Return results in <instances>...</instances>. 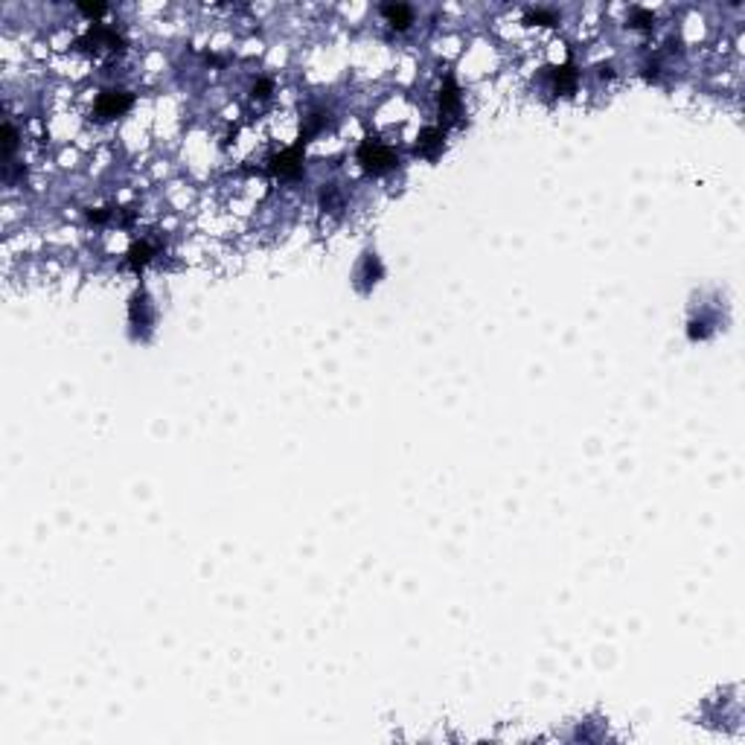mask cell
Listing matches in <instances>:
<instances>
[{"instance_id":"obj_7","label":"cell","mask_w":745,"mask_h":745,"mask_svg":"<svg viewBox=\"0 0 745 745\" xmlns=\"http://www.w3.org/2000/svg\"><path fill=\"white\" fill-rule=\"evenodd\" d=\"M149 260H152V245L149 242H134L131 251H128V265L134 268V271H140V268H146Z\"/></svg>"},{"instance_id":"obj_1","label":"cell","mask_w":745,"mask_h":745,"mask_svg":"<svg viewBox=\"0 0 745 745\" xmlns=\"http://www.w3.org/2000/svg\"><path fill=\"white\" fill-rule=\"evenodd\" d=\"M358 161L367 166L370 172L382 175V172H387V169H393V166L399 163V157H396V152L390 149V146H385V143H378V140H364V143L358 146Z\"/></svg>"},{"instance_id":"obj_2","label":"cell","mask_w":745,"mask_h":745,"mask_svg":"<svg viewBox=\"0 0 745 745\" xmlns=\"http://www.w3.org/2000/svg\"><path fill=\"white\" fill-rule=\"evenodd\" d=\"M131 102H134V96L128 91H105V93H100V100H96L93 114L100 119H111V117L126 114Z\"/></svg>"},{"instance_id":"obj_4","label":"cell","mask_w":745,"mask_h":745,"mask_svg":"<svg viewBox=\"0 0 745 745\" xmlns=\"http://www.w3.org/2000/svg\"><path fill=\"white\" fill-rule=\"evenodd\" d=\"M443 137L446 134L439 131L437 126H428L420 131V143H417V152H422L425 157H434L439 149H443Z\"/></svg>"},{"instance_id":"obj_6","label":"cell","mask_w":745,"mask_h":745,"mask_svg":"<svg viewBox=\"0 0 745 745\" xmlns=\"http://www.w3.org/2000/svg\"><path fill=\"white\" fill-rule=\"evenodd\" d=\"M382 15L390 21V27L405 30L408 23H411V18H413V12H411V6H405V3H387V6H382Z\"/></svg>"},{"instance_id":"obj_3","label":"cell","mask_w":745,"mask_h":745,"mask_svg":"<svg viewBox=\"0 0 745 745\" xmlns=\"http://www.w3.org/2000/svg\"><path fill=\"white\" fill-rule=\"evenodd\" d=\"M303 143H306V140L300 137L297 146H291V149H283L279 154L271 157V172H274V175H279V178H295V175H300V169H303V157H300Z\"/></svg>"},{"instance_id":"obj_8","label":"cell","mask_w":745,"mask_h":745,"mask_svg":"<svg viewBox=\"0 0 745 745\" xmlns=\"http://www.w3.org/2000/svg\"><path fill=\"white\" fill-rule=\"evenodd\" d=\"M551 76H553V84H556L559 91H571L573 84H577V70H573V65L553 67V70H551Z\"/></svg>"},{"instance_id":"obj_5","label":"cell","mask_w":745,"mask_h":745,"mask_svg":"<svg viewBox=\"0 0 745 745\" xmlns=\"http://www.w3.org/2000/svg\"><path fill=\"white\" fill-rule=\"evenodd\" d=\"M439 108H443V114H457L460 111V91H457V84L455 79H446L443 84V91H439Z\"/></svg>"},{"instance_id":"obj_9","label":"cell","mask_w":745,"mask_h":745,"mask_svg":"<svg viewBox=\"0 0 745 745\" xmlns=\"http://www.w3.org/2000/svg\"><path fill=\"white\" fill-rule=\"evenodd\" d=\"M79 9H82V12H88V15H102V12H105V6H102V3H93V6H91V3H82Z\"/></svg>"}]
</instances>
